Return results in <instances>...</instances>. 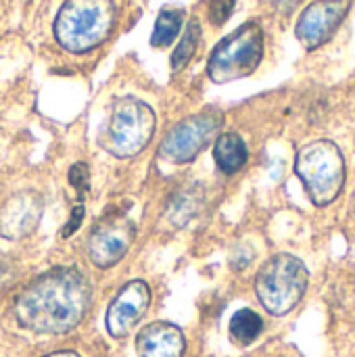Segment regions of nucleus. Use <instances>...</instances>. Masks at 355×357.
I'll use <instances>...</instances> for the list:
<instances>
[{"label": "nucleus", "mask_w": 355, "mask_h": 357, "mask_svg": "<svg viewBox=\"0 0 355 357\" xmlns=\"http://www.w3.org/2000/svg\"><path fill=\"white\" fill-rule=\"evenodd\" d=\"M236 0H209V19L213 25H224L232 10H234Z\"/></svg>", "instance_id": "nucleus-17"}, {"label": "nucleus", "mask_w": 355, "mask_h": 357, "mask_svg": "<svg viewBox=\"0 0 355 357\" xmlns=\"http://www.w3.org/2000/svg\"><path fill=\"white\" fill-rule=\"evenodd\" d=\"M186 351L184 333L169 322H153L136 335L138 357H182Z\"/></svg>", "instance_id": "nucleus-12"}, {"label": "nucleus", "mask_w": 355, "mask_h": 357, "mask_svg": "<svg viewBox=\"0 0 355 357\" xmlns=\"http://www.w3.org/2000/svg\"><path fill=\"white\" fill-rule=\"evenodd\" d=\"M115 19V0H65L54 19V38L69 52H88L107 40Z\"/></svg>", "instance_id": "nucleus-2"}, {"label": "nucleus", "mask_w": 355, "mask_h": 357, "mask_svg": "<svg viewBox=\"0 0 355 357\" xmlns=\"http://www.w3.org/2000/svg\"><path fill=\"white\" fill-rule=\"evenodd\" d=\"M199 42H201V23L197 19H190L186 23V31L182 33L180 44L176 46V50L172 54V69L174 71H180L190 63V59L195 56V52L199 48Z\"/></svg>", "instance_id": "nucleus-16"}, {"label": "nucleus", "mask_w": 355, "mask_h": 357, "mask_svg": "<svg viewBox=\"0 0 355 357\" xmlns=\"http://www.w3.org/2000/svg\"><path fill=\"white\" fill-rule=\"evenodd\" d=\"M151 305V289L144 280H132L128 282L111 301L107 310V331L115 339H123L132 335V331L138 326V322L144 318L146 310Z\"/></svg>", "instance_id": "nucleus-10"}, {"label": "nucleus", "mask_w": 355, "mask_h": 357, "mask_svg": "<svg viewBox=\"0 0 355 357\" xmlns=\"http://www.w3.org/2000/svg\"><path fill=\"white\" fill-rule=\"evenodd\" d=\"M155 111L146 102L132 96L119 98L113 105L111 121L103 144L115 157H134L149 144L155 134Z\"/></svg>", "instance_id": "nucleus-6"}, {"label": "nucleus", "mask_w": 355, "mask_h": 357, "mask_svg": "<svg viewBox=\"0 0 355 357\" xmlns=\"http://www.w3.org/2000/svg\"><path fill=\"white\" fill-rule=\"evenodd\" d=\"M84 213H86V209H84V205H75L73 207V211H71V218H69V222L65 224V228H63V232H61V236L63 238H69V236H73V232L80 228V224H82V218H84Z\"/></svg>", "instance_id": "nucleus-19"}, {"label": "nucleus", "mask_w": 355, "mask_h": 357, "mask_svg": "<svg viewBox=\"0 0 355 357\" xmlns=\"http://www.w3.org/2000/svg\"><path fill=\"white\" fill-rule=\"evenodd\" d=\"M182 23H184V10L182 8H172V6L163 8L155 21L153 33H151V46H155V48L169 46L178 38Z\"/></svg>", "instance_id": "nucleus-14"}, {"label": "nucleus", "mask_w": 355, "mask_h": 357, "mask_svg": "<svg viewBox=\"0 0 355 357\" xmlns=\"http://www.w3.org/2000/svg\"><path fill=\"white\" fill-rule=\"evenodd\" d=\"M264 59V31L249 21L228 33L211 52L207 73L216 84H228L251 75Z\"/></svg>", "instance_id": "nucleus-5"}, {"label": "nucleus", "mask_w": 355, "mask_h": 357, "mask_svg": "<svg viewBox=\"0 0 355 357\" xmlns=\"http://www.w3.org/2000/svg\"><path fill=\"white\" fill-rule=\"evenodd\" d=\"M213 157H216L218 167L224 174L232 176L245 167V163L249 159V149L236 132H226V134H220L216 138Z\"/></svg>", "instance_id": "nucleus-13"}, {"label": "nucleus", "mask_w": 355, "mask_h": 357, "mask_svg": "<svg viewBox=\"0 0 355 357\" xmlns=\"http://www.w3.org/2000/svg\"><path fill=\"white\" fill-rule=\"evenodd\" d=\"M136 238V224L121 211L109 213L92 228L86 249L96 268H113L130 251Z\"/></svg>", "instance_id": "nucleus-8"}, {"label": "nucleus", "mask_w": 355, "mask_h": 357, "mask_svg": "<svg viewBox=\"0 0 355 357\" xmlns=\"http://www.w3.org/2000/svg\"><path fill=\"white\" fill-rule=\"evenodd\" d=\"M352 8V0H316L299 15L295 25L297 40L308 48L316 50L326 44L341 27L343 19Z\"/></svg>", "instance_id": "nucleus-9"}, {"label": "nucleus", "mask_w": 355, "mask_h": 357, "mask_svg": "<svg viewBox=\"0 0 355 357\" xmlns=\"http://www.w3.org/2000/svg\"><path fill=\"white\" fill-rule=\"evenodd\" d=\"M69 182H71L73 188L84 192L88 188V165H84V163L73 165L71 172H69Z\"/></svg>", "instance_id": "nucleus-18"}, {"label": "nucleus", "mask_w": 355, "mask_h": 357, "mask_svg": "<svg viewBox=\"0 0 355 357\" xmlns=\"http://www.w3.org/2000/svg\"><path fill=\"white\" fill-rule=\"evenodd\" d=\"M222 121H224L222 113L218 111H205V113L182 119L163 138L159 146L161 157H165L172 163L195 161L199 153L207 149L216 136H220Z\"/></svg>", "instance_id": "nucleus-7"}, {"label": "nucleus", "mask_w": 355, "mask_h": 357, "mask_svg": "<svg viewBox=\"0 0 355 357\" xmlns=\"http://www.w3.org/2000/svg\"><path fill=\"white\" fill-rule=\"evenodd\" d=\"M42 215V197L23 190L6 201L0 211V232L6 238H23L33 232Z\"/></svg>", "instance_id": "nucleus-11"}, {"label": "nucleus", "mask_w": 355, "mask_h": 357, "mask_svg": "<svg viewBox=\"0 0 355 357\" xmlns=\"http://www.w3.org/2000/svg\"><path fill=\"white\" fill-rule=\"evenodd\" d=\"M310 284V272L305 264L291 255H272L255 276V295L264 310L272 316H287L293 312Z\"/></svg>", "instance_id": "nucleus-4"}, {"label": "nucleus", "mask_w": 355, "mask_h": 357, "mask_svg": "<svg viewBox=\"0 0 355 357\" xmlns=\"http://www.w3.org/2000/svg\"><path fill=\"white\" fill-rule=\"evenodd\" d=\"M295 174L316 207H328L341 195L347 180V165L341 149L328 140H314L297 153Z\"/></svg>", "instance_id": "nucleus-3"}, {"label": "nucleus", "mask_w": 355, "mask_h": 357, "mask_svg": "<svg viewBox=\"0 0 355 357\" xmlns=\"http://www.w3.org/2000/svg\"><path fill=\"white\" fill-rule=\"evenodd\" d=\"M92 289L77 268H52L31 280L15 299L19 326L38 335H65L90 310Z\"/></svg>", "instance_id": "nucleus-1"}, {"label": "nucleus", "mask_w": 355, "mask_h": 357, "mask_svg": "<svg viewBox=\"0 0 355 357\" xmlns=\"http://www.w3.org/2000/svg\"><path fill=\"white\" fill-rule=\"evenodd\" d=\"M264 333V320L253 310H239L230 320V337L239 345H251Z\"/></svg>", "instance_id": "nucleus-15"}, {"label": "nucleus", "mask_w": 355, "mask_h": 357, "mask_svg": "<svg viewBox=\"0 0 355 357\" xmlns=\"http://www.w3.org/2000/svg\"><path fill=\"white\" fill-rule=\"evenodd\" d=\"M44 357H80L75 351H56V354H50V356Z\"/></svg>", "instance_id": "nucleus-20"}]
</instances>
